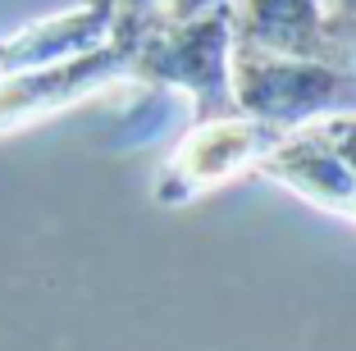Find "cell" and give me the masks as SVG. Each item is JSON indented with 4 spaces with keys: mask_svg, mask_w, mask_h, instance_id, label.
I'll use <instances>...</instances> for the list:
<instances>
[{
    "mask_svg": "<svg viewBox=\"0 0 356 351\" xmlns=\"http://www.w3.org/2000/svg\"><path fill=\"white\" fill-rule=\"evenodd\" d=\"M169 0H119V32L137 37L142 28H151L156 19H165Z\"/></svg>",
    "mask_w": 356,
    "mask_h": 351,
    "instance_id": "9",
    "label": "cell"
},
{
    "mask_svg": "<svg viewBox=\"0 0 356 351\" xmlns=\"http://www.w3.org/2000/svg\"><path fill=\"white\" fill-rule=\"evenodd\" d=\"M325 55L334 64H343V69L356 73V10L343 14V19H329V46Z\"/></svg>",
    "mask_w": 356,
    "mask_h": 351,
    "instance_id": "8",
    "label": "cell"
},
{
    "mask_svg": "<svg viewBox=\"0 0 356 351\" xmlns=\"http://www.w3.org/2000/svg\"><path fill=\"white\" fill-rule=\"evenodd\" d=\"M256 174L356 224V114H329L283 133L261 155Z\"/></svg>",
    "mask_w": 356,
    "mask_h": 351,
    "instance_id": "3",
    "label": "cell"
},
{
    "mask_svg": "<svg viewBox=\"0 0 356 351\" xmlns=\"http://www.w3.org/2000/svg\"><path fill=\"white\" fill-rule=\"evenodd\" d=\"M233 101L238 114L293 133L329 114H356V73L311 55H270L233 42Z\"/></svg>",
    "mask_w": 356,
    "mask_h": 351,
    "instance_id": "2",
    "label": "cell"
},
{
    "mask_svg": "<svg viewBox=\"0 0 356 351\" xmlns=\"http://www.w3.org/2000/svg\"><path fill=\"white\" fill-rule=\"evenodd\" d=\"M325 10H329V19H343V14L356 10V0H325Z\"/></svg>",
    "mask_w": 356,
    "mask_h": 351,
    "instance_id": "11",
    "label": "cell"
},
{
    "mask_svg": "<svg viewBox=\"0 0 356 351\" xmlns=\"http://www.w3.org/2000/svg\"><path fill=\"white\" fill-rule=\"evenodd\" d=\"M128 60H133V42L115 32V42H105L101 51L78 55V60L51 64V69L0 73V137L92 101L96 92L128 78Z\"/></svg>",
    "mask_w": 356,
    "mask_h": 351,
    "instance_id": "5",
    "label": "cell"
},
{
    "mask_svg": "<svg viewBox=\"0 0 356 351\" xmlns=\"http://www.w3.org/2000/svg\"><path fill=\"white\" fill-rule=\"evenodd\" d=\"M215 5H229V0H169L165 19H188V14H201V10H215Z\"/></svg>",
    "mask_w": 356,
    "mask_h": 351,
    "instance_id": "10",
    "label": "cell"
},
{
    "mask_svg": "<svg viewBox=\"0 0 356 351\" xmlns=\"http://www.w3.org/2000/svg\"><path fill=\"white\" fill-rule=\"evenodd\" d=\"M128 78L147 87H174L188 92L201 119H224L238 114L233 101V10L188 14V19H156L133 37V60Z\"/></svg>",
    "mask_w": 356,
    "mask_h": 351,
    "instance_id": "1",
    "label": "cell"
},
{
    "mask_svg": "<svg viewBox=\"0 0 356 351\" xmlns=\"http://www.w3.org/2000/svg\"><path fill=\"white\" fill-rule=\"evenodd\" d=\"M279 128L247 119V114H224V119H201L183 146L169 155V165L156 178V197L165 206L197 201L210 187H224L229 178L261 165V155L279 142Z\"/></svg>",
    "mask_w": 356,
    "mask_h": 351,
    "instance_id": "4",
    "label": "cell"
},
{
    "mask_svg": "<svg viewBox=\"0 0 356 351\" xmlns=\"http://www.w3.org/2000/svg\"><path fill=\"white\" fill-rule=\"evenodd\" d=\"M115 32H119V0H83L74 10L0 37V73L51 69V64L78 60V55L115 42Z\"/></svg>",
    "mask_w": 356,
    "mask_h": 351,
    "instance_id": "6",
    "label": "cell"
},
{
    "mask_svg": "<svg viewBox=\"0 0 356 351\" xmlns=\"http://www.w3.org/2000/svg\"><path fill=\"white\" fill-rule=\"evenodd\" d=\"M233 42L270 55L329 60V10L325 0H229Z\"/></svg>",
    "mask_w": 356,
    "mask_h": 351,
    "instance_id": "7",
    "label": "cell"
}]
</instances>
